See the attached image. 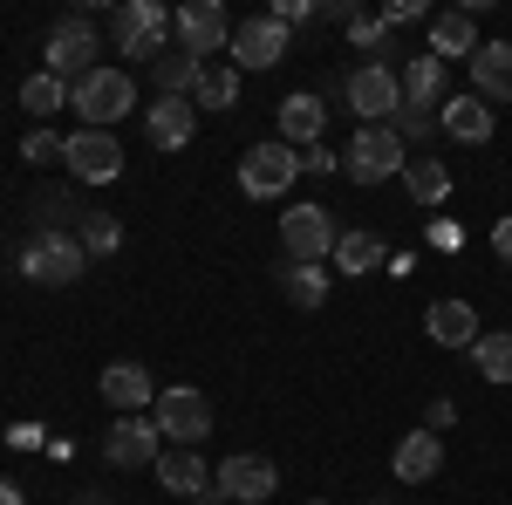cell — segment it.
Here are the masks:
<instances>
[{
    "label": "cell",
    "instance_id": "cell-31",
    "mask_svg": "<svg viewBox=\"0 0 512 505\" xmlns=\"http://www.w3.org/2000/svg\"><path fill=\"white\" fill-rule=\"evenodd\" d=\"M21 110H28V117H55V110H69V82H55L48 69L28 76V82H21Z\"/></svg>",
    "mask_w": 512,
    "mask_h": 505
},
{
    "label": "cell",
    "instance_id": "cell-22",
    "mask_svg": "<svg viewBox=\"0 0 512 505\" xmlns=\"http://www.w3.org/2000/svg\"><path fill=\"white\" fill-rule=\"evenodd\" d=\"M431 55H437V62H451V55H465V62H472V55H478L472 7H444V14H431Z\"/></svg>",
    "mask_w": 512,
    "mask_h": 505
},
{
    "label": "cell",
    "instance_id": "cell-32",
    "mask_svg": "<svg viewBox=\"0 0 512 505\" xmlns=\"http://www.w3.org/2000/svg\"><path fill=\"white\" fill-rule=\"evenodd\" d=\"M192 103L198 110H233L239 103V69H205L198 89H192Z\"/></svg>",
    "mask_w": 512,
    "mask_h": 505
},
{
    "label": "cell",
    "instance_id": "cell-14",
    "mask_svg": "<svg viewBox=\"0 0 512 505\" xmlns=\"http://www.w3.org/2000/svg\"><path fill=\"white\" fill-rule=\"evenodd\" d=\"M233 69H274L280 55H287V28H280L274 14H253V21H239L233 28Z\"/></svg>",
    "mask_w": 512,
    "mask_h": 505
},
{
    "label": "cell",
    "instance_id": "cell-30",
    "mask_svg": "<svg viewBox=\"0 0 512 505\" xmlns=\"http://www.w3.org/2000/svg\"><path fill=\"white\" fill-rule=\"evenodd\" d=\"M349 41L369 55V62H390V55H396V28L383 21V14H355V21H349Z\"/></svg>",
    "mask_w": 512,
    "mask_h": 505
},
{
    "label": "cell",
    "instance_id": "cell-1",
    "mask_svg": "<svg viewBox=\"0 0 512 505\" xmlns=\"http://www.w3.org/2000/svg\"><path fill=\"white\" fill-rule=\"evenodd\" d=\"M69 110H82V130H110V123H123L130 110H137V82H130V69H89V76L69 89Z\"/></svg>",
    "mask_w": 512,
    "mask_h": 505
},
{
    "label": "cell",
    "instance_id": "cell-20",
    "mask_svg": "<svg viewBox=\"0 0 512 505\" xmlns=\"http://www.w3.org/2000/svg\"><path fill=\"white\" fill-rule=\"evenodd\" d=\"M390 471L403 478V485H424V478H437V471H444V437H437V430H410V437L396 444Z\"/></svg>",
    "mask_w": 512,
    "mask_h": 505
},
{
    "label": "cell",
    "instance_id": "cell-3",
    "mask_svg": "<svg viewBox=\"0 0 512 505\" xmlns=\"http://www.w3.org/2000/svg\"><path fill=\"white\" fill-rule=\"evenodd\" d=\"M82 239L76 233H62V226H41L28 246H21V273L35 280V287H76L82 280Z\"/></svg>",
    "mask_w": 512,
    "mask_h": 505
},
{
    "label": "cell",
    "instance_id": "cell-16",
    "mask_svg": "<svg viewBox=\"0 0 512 505\" xmlns=\"http://www.w3.org/2000/svg\"><path fill=\"white\" fill-rule=\"evenodd\" d=\"M96 389H103V403H110L117 417H137L144 403H158V383H151V369H144V362H110Z\"/></svg>",
    "mask_w": 512,
    "mask_h": 505
},
{
    "label": "cell",
    "instance_id": "cell-4",
    "mask_svg": "<svg viewBox=\"0 0 512 505\" xmlns=\"http://www.w3.org/2000/svg\"><path fill=\"white\" fill-rule=\"evenodd\" d=\"M151 424H158L164 444L198 451V437H212V403H205L192 383H171V389H158V403H151Z\"/></svg>",
    "mask_w": 512,
    "mask_h": 505
},
{
    "label": "cell",
    "instance_id": "cell-24",
    "mask_svg": "<svg viewBox=\"0 0 512 505\" xmlns=\"http://www.w3.org/2000/svg\"><path fill=\"white\" fill-rule=\"evenodd\" d=\"M403 103H410V110H444V62H437V55H410V62H403Z\"/></svg>",
    "mask_w": 512,
    "mask_h": 505
},
{
    "label": "cell",
    "instance_id": "cell-10",
    "mask_svg": "<svg viewBox=\"0 0 512 505\" xmlns=\"http://www.w3.org/2000/svg\"><path fill=\"white\" fill-rule=\"evenodd\" d=\"M62 164L76 171V185H117L123 178V144L110 130H76V137H62Z\"/></svg>",
    "mask_w": 512,
    "mask_h": 505
},
{
    "label": "cell",
    "instance_id": "cell-37",
    "mask_svg": "<svg viewBox=\"0 0 512 505\" xmlns=\"http://www.w3.org/2000/svg\"><path fill=\"white\" fill-rule=\"evenodd\" d=\"M308 14H315V7H308V0H274V21H280V28H301V21H308Z\"/></svg>",
    "mask_w": 512,
    "mask_h": 505
},
{
    "label": "cell",
    "instance_id": "cell-21",
    "mask_svg": "<svg viewBox=\"0 0 512 505\" xmlns=\"http://www.w3.org/2000/svg\"><path fill=\"white\" fill-rule=\"evenodd\" d=\"M321 130H328V110H321V96H280V144H294V151H315Z\"/></svg>",
    "mask_w": 512,
    "mask_h": 505
},
{
    "label": "cell",
    "instance_id": "cell-42",
    "mask_svg": "<svg viewBox=\"0 0 512 505\" xmlns=\"http://www.w3.org/2000/svg\"><path fill=\"white\" fill-rule=\"evenodd\" d=\"M376 505H390V499H376Z\"/></svg>",
    "mask_w": 512,
    "mask_h": 505
},
{
    "label": "cell",
    "instance_id": "cell-26",
    "mask_svg": "<svg viewBox=\"0 0 512 505\" xmlns=\"http://www.w3.org/2000/svg\"><path fill=\"white\" fill-rule=\"evenodd\" d=\"M274 273H280V294H287L294 308L315 314L321 301H328V267H301V260H280Z\"/></svg>",
    "mask_w": 512,
    "mask_h": 505
},
{
    "label": "cell",
    "instance_id": "cell-38",
    "mask_svg": "<svg viewBox=\"0 0 512 505\" xmlns=\"http://www.w3.org/2000/svg\"><path fill=\"white\" fill-rule=\"evenodd\" d=\"M492 253H499V260H506V267H512V212H506V219H499V226H492Z\"/></svg>",
    "mask_w": 512,
    "mask_h": 505
},
{
    "label": "cell",
    "instance_id": "cell-35",
    "mask_svg": "<svg viewBox=\"0 0 512 505\" xmlns=\"http://www.w3.org/2000/svg\"><path fill=\"white\" fill-rule=\"evenodd\" d=\"M21 157H28V164H48V157H62V137L41 123V130H28V137H21Z\"/></svg>",
    "mask_w": 512,
    "mask_h": 505
},
{
    "label": "cell",
    "instance_id": "cell-6",
    "mask_svg": "<svg viewBox=\"0 0 512 505\" xmlns=\"http://www.w3.org/2000/svg\"><path fill=\"white\" fill-rule=\"evenodd\" d=\"M342 171H349L355 185H383L403 171V137H396L390 123H362L349 137V157H342Z\"/></svg>",
    "mask_w": 512,
    "mask_h": 505
},
{
    "label": "cell",
    "instance_id": "cell-11",
    "mask_svg": "<svg viewBox=\"0 0 512 505\" xmlns=\"http://www.w3.org/2000/svg\"><path fill=\"white\" fill-rule=\"evenodd\" d=\"M171 41L185 55H219L233 41V21H226L219 0H185V7H171Z\"/></svg>",
    "mask_w": 512,
    "mask_h": 505
},
{
    "label": "cell",
    "instance_id": "cell-19",
    "mask_svg": "<svg viewBox=\"0 0 512 505\" xmlns=\"http://www.w3.org/2000/svg\"><path fill=\"white\" fill-rule=\"evenodd\" d=\"M437 130L458 137V144H492V103H485V96H444Z\"/></svg>",
    "mask_w": 512,
    "mask_h": 505
},
{
    "label": "cell",
    "instance_id": "cell-7",
    "mask_svg": "<svg viewBox=\"0 0 512 505\" xmlns=\"http://www.w3.org/2000/svg\"><path fill=\"white\" fill-rule=\"evenodd\" d=\"M294 171H301V151L280 144V137H267V144H253V151L239 157V192L246 198H280V192H294Z\"/></svg>",
    "mask_w": 512,
    "mask_h": 505
},
{
    "label": "cell",
    "instance_id": "cell-15",
    "mask_svg": "<svg viewBox=\"0 0 512 505\" xmlns=\"http://www.w3.org/2000/svg\"><path fill=\"white\" fill-rule=\"evenodd\" d=\"M144 137L158 144V151H185L198 137V110H192V96H158L151 110H144Z\"/></svg>",
    "mask_w": 512,
    "mask_h": 505
},
{
    "label": "cell",
    "instance_id": "cell-13",
    "mask_svg": "<svg viewBox=\"0 0 512 505\" xmlns=\"http://www.w3.org/2000/svg\"><path fill=\"white\" fill-rule=\"evenodd\" d=\"M158 451H164V437L151 417H117L110 424V437H103V458L117 471H144V465H158Z\"/></svg>",
    "mask_w": 512,
    "mask_h": 505
},
{
    "label": "cell",
    "instance_id": "cell-12",
    "mask_svg": "<svg viewBox=\"0 0 512 505\" xmlns=\"http://www.w3.org/2000/svg\"><path fill=\"white\" fill-rule=\"evenodd\" d=\"M212 485L226 492L233 505H267L280 492V471H274V458H253V451H233L226 465L212 471Z\"/></svg>",
    "mask_w": 512,
    "mask_h": 505
},
{
    "label": "cell",
    "instance_id": "cell-25",
    "mask_svg": "<svg viewBox=\"0 0 512 505\" xmlns=\"http://www.w3.org/2000/svg\"><path fill=\"white\" fill-rule=\"evenodd\" d=\"M328 267L335 273H376V267H390V246H383V239L376 233H342L335 239V253H328Z\"/></svg>",
    "mask_w": 512,
    "mask_h": 505
},
{
    "label": "cell",
    "instance_id": "cell-28",
    "mask_svg": "<svg viewBox=\"0 0 512 505\" xmlns=\"http://www.w3.org/2000/svg\"><path fill=\"white\" fill-rule=\"evenodd\" d=\"M151 76H158V96H192L198 76H205V62L185 55V48H164L158 62H151Z\"/></svg>",
    "mask_w": 512,
    "mask_h": 505
},
{
    "label": "cell",
    "instance_id": "cell-9",
    "mask_svg": "<svg viewBox=\"0 0 512 505\" xmlns=\"http://www.w3.org/2000/svg\"><path fill=\"white\" fill-rule=\"evenodd\" d=\"M335 219H328V205H287L280 212V246H287V260H301V267H321L328 253H335Z\"/></svg>",
    "mask_w": 512,
    "mask_h": 505
},
{
    "label": "cell",
    "instance_id": "cell-27",
    "mask_svg": "<svg viewBox=\"0 0 512 505\" xmlns=\"http://www.w3.org/2000/svg\"><path fill=\"white\" fill-rule=\"evenodd\" d=\"M403 192L417 198V205H444V198H451V164L410 157V164H403Z\"/></svg>",
    "mask_w": 512,
    "mask_h": 505
},
{
    "label": "cell",
    "instance_id": "cell-23",
    "mask_svg": "<svg viewBox=\"0 0 512 505\" xmlns=\"http://www.w3.org/2000/svg\"><path fill=\"white\" fill-rule=\"evenodd\" d=\"M424 328H431L437 349H472V342H478V308H472V301H431Z\"/></svg>",
    "mask_w": 512,
    "mask_h": 505
},
{
    "label": "cell",
    "instance_id": "cell-5",
    "mask_svg": "<svg viewBox=\"0 0 512 505\" xmlns=\"http://www.w3.org/2000/svg\"><path fill=\"white\" fill-rule=\"evenodd\" d=\"M110 35H117L123 55L158 62L164 41H171V7H164V0H123L117 14H110Z\"/></svg>",
    "mask_w": 512,
    "mask_h": 505
},
{
    "label": "cell",
    "instance_id": "cell-40",
    "mask_svg": "<svg viewBox=\"0 0 512 505\" xmlns=\"http://www.w3.org/2000/svg\"><path fill=\"white\" fill-rule=\"evenodd\" d=\"M0 505H28V499H21V485H14V478H0Z\"/></svg>",
    "mask_w": 512,
    "mask_h": 505
},
{
    "label": "cell",
    "instance_id": "cell-18",
    "mask_svg": "<svg viewBox=\"0 0 512 505\" xmlns=\"http://www.w3.org/2000/svg\"><path fill=\"white\" fill-rule=\"evenodd\" d=\"M472 96H485V103H512V41H478Z\"/></svg>",
    "mask_w": 512,
    "mask_h": 505
},
{
    "label": "cell",
    "instance_id": "cell-29",
    "mask_svg": "<svg viewBox=\"0 0 512 505\" xmlns=\"http://www.w3.org/2000/svg\"><path fill=\"white\" fill-rule=\"evenodd\" d=\"M472 362L485 383H512V328H499V335H478L472 342Z\"/></svg>",
    "mask_w": 512,
    "mask_h": 505
},
{
    "label": "cell",
    "instance_id": "cell-36",
    "mask_svg": "<svg viewBox=\"0 0 512 505\" xmlns=\"http://www.w3.org/2000/svg\"><path fill=\"white\" fill-rule=\"evenodd\" d=\"M301 171H315V178H328V171H342V157L328 151V144H315V151H301Z\"/></svg>",
    "mask_w": 512,
    "mask_h": 505
},
{
    "label": "cell",
    "instance_id": "cell-17",
    "mask_svg": "<svg viewBox=\"0 0 512 505\" xmlns=\"http://www.w3.org/2000/svg\"><path fill=\"white\" fill-rule=\"evenodd\" d=\"M151 471H158L164 492H178V499H198V492H212V465H205L198 451H185V444H164Z\"/></svg>",
    "mask_w": 512,
    "mask_h": 505
},
{
    "label": "cell",
    "instance_id": "cell-41",
    "mask_svg": "<svg viewBox=\"0 0 512 505\" xmlns=\"http://www.w3.org/2000/svg\"><path fill=\"white\" fill-rule=\"evenodd\" d=\"M308 505H328V499H308Z\"/></svg>",
    "mask_w": 512,
    "mask_h": 505
},
{
    "label": "cell",
    "instance_id": "cell-8",
    "mask_svg": "<svg viewBox=\"0 0 512 505\" xmlns=\"http://www.w3.org/2000/svg\"><path fill=\"white\" fill-rule=\"evenodd\" d=\"M342 96H349V110L362 123H390L396 110H403V82H396L390 62H362V69H349V76H342Z\"/></svg>",
    "mask_w": 512,
    "mask_h": 505
},
{
    "label": "cell",
    "instance_id": "cell-34",
    "mask_svg": "<svg viewBox=\"0 0 512 505\" xmlns=\"http://www.w3.org/2000/svg\"><path fill=\"white\" fill-rule=\"evenodd\" d=\"M390 130L403 137V144H424V137L437 130V117H431V110H410V103H403V110L390 117Z\"/></svg>",
    "mask_w": 512,
    "mask_h": 505
},
{
    "label": "cell",
    "instance_id": "cell-39",
    "mask_svg": "<svg viewBox=\"0 0 512 505\" xmlns=\"http://www.w3.org/2000/svg\"><path fill=\"white\" fill-rule=\"evenodd\" d=\"M431 246H465V233H458V226H444V219H437V226H431Z\"/></svg>",
    "mask_w": 512,
    "mask_h": 505
},
{
    "label": "cell",
    "instance_id": "cell-2",
    "mask_svg": "<svg viewBox=\"0 0 512 505\" xmlns=\"http://www.w3.org/2000/svg\"><path fill=\"white\" fill-rule=\"evenodd\" d=\"M96 55H103V35H96V21H82V14H69V21H55V28H48V48H41V69H48L55 82H69V89H76V82L89 76V69H103Z\"/></svg>",
    "mask_w": 512,
    "mask_h": 505
},
{
    "label": "cell",
    "instance_id": "cell-33",
    "mask_svg": "<svg viewBox=\"0 0 512 505\" xmlns=\"http://www.w3.org/2000/svg\"><path fill=\"white\" fill-rule=\"evenodd\" d=\"M117 246H123L117 212H82V253H117Z\"/></svg>",
    "mask_w": 512,
    "mask_h": 505
}]
</instances>
